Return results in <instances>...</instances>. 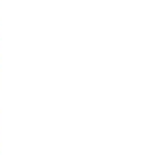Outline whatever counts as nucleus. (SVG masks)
I'll use <instances>...</instances> for the list:
<instances>
[]
</instances>
